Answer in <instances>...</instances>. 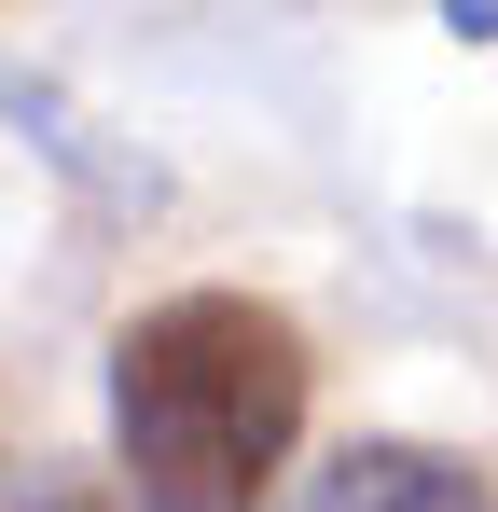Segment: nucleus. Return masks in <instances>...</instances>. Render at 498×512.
<instances>
[{
    "label": "nucleus",
    "mask_w": 498,
    "mask_h": 512,
    "mask_svg": "<svg viewBox=\"0 0 498 512\" xmlns=\"http://www.w3.org/2000/svg\"><path fill=\"white\" fill-rule=\"evenodd\" d=\"M305 333L249 291H166L111 333V443L139 512H249L305 443Z\"/></svg>",
    "instance_id": "nucleus-1"
},
{
    "label": "nucleus",
    "mask_w": 498,
    "mask_h": 512,
    "mask_svg": "<svg viewBox=\"0 0 498 512\" xmlns=\"http://www.w3.org/2000/svg\"><path fill=\"white\" fill-rule=\"evenodd\" d=\"M305 512H498V485L471 457H429V443H346Z\"/></svg>",
    "instance_id": "nucleus-2"
},
{
    "label": "nucleus",
    "mask_w": 498,
    "mask_h": 512,
    "mask_svg": "<svg viewBox=\"0 0 498 512\" xmlns=\"http://www.w3.org/2000/svg\"><path fill=\"white\" fill-rule=\"evenodd\" d=\"M0 512H97V499L56 485V471H0Z\"/></svg>",
    "instance_id": "nucleus-3"
},
{
    "label": "nucleus",
    "mask_w": 498,
    "mask_h": 512,
    "mask_svg": "<svg viewBox=\"0 0 498 512\" xmlns=\"http://www.w3.org/2000/svg\"><path fill=\"white\" fill-rule=\"evenodd\" d=\"M457 28H498V14H457Z\"/></svg>",
    "instance_id": "nucleus-4"
}]
</instances>
